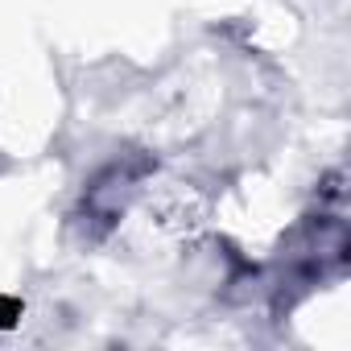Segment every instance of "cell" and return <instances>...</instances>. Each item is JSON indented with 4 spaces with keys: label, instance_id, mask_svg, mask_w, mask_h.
Segmentation results:
<instances>
[{
    "label": "cell",
    "instance_id": "1",
    "mask_svg": "<svg viewBox=\"0 0 351 351\" xmlns=\"http://www.w3.org/2000/svg\"><path fill=\"white\" fill-rule=\"evenodd\" d=\"M21 318V302L17 298H0V330H9Z\"/></svg>",
    "mask_w": 351,
    "mask_h": 351
}]
</instances>
